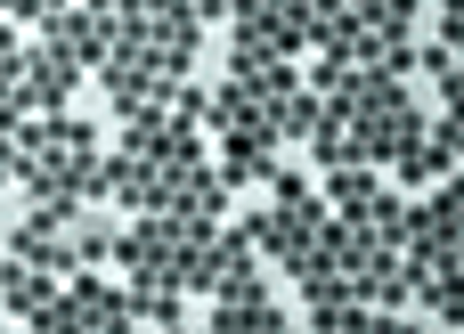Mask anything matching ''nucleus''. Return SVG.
Instances as JSON below:
<instances>
[{"mask_svg": "<svg viewBox=\"0 0 464 334\" xmlns=\"http://www.w3.org/2000/svg\"><path fill=\"white\" fill-rule=\"evenodd\" d=\"M440 49L464 57V0H440Z\"/></svg>", "mask_w": 464, "mask_h": 334, "instance_id": "20e7f679", "label": "nucleus"}, {"mask_svg": "<svg viewBox=\"0 0 464 334\" xmlns=\"http://www.w3.org/2000/svg\"><path fill=\"white\" fill-rule=\"evenodd\" d=\"M277 180V196H269V212H253V221H237L245 237H253V253H269V261H285V278L310 261V245H318V229H326V196L302 180V172H269Z\"/></svg>", "mask_w": 464, "mask_h": 334, "instance_id": "f257e3e1", "label": "nucleus"}, {"mask_svg": "<svg viewBox=\"0 0 464 334\" xmlns=\"http://www.w3.org/2000/svg\"><path fill=\"white\" fill-rule=\"evenodd\" d=\"M163 334H196V327H163Z\"/></svg>", "mask_w": 464, "mask_h": 334, "instance_id": "39448f33", "label": "nucleus"}, {"mask_svg": "<svg viewBox=\"0 0 464 334\" xmlns=\"http://www.w3.org/2000/svg\"><path fill=\"white\" fill-rule=\"evenodd\" d=\"M400 261H408V286H416V278H440V270H464V172L432 180V196L408 204Z\"/></svg>", "mask_w": 464, "mask_h": 334, "instance_id": "f03ea898", "label": "nucleus"}, {"mask_svg": "<svg viewBox=\"0 0 464 334\" xmlns=\"http://www.w3.org/2000/svg\"><path fill=\"white\" fill-rule=\"evenodd\" d=\"M326 196H334V221H351L367 245H392V253H400V237H408V204L392 196L383 172L343 163V172H326Z\"/></svg>", "mask_w": 464, "mask_h": 334, "instance_id": "7ed1b4c3", "label": "nucleus"}]
</instances>
